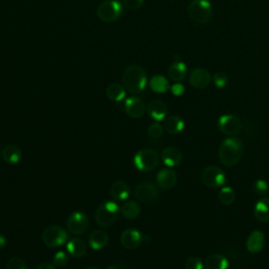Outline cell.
I'll return each mask as SVG.
<instances>
[{
    "instance_id": "74e56055",
    "label": "cell",
    "mask_w": 269,
    "mask_h": 269,
    "mask_svg": "<svg viewBox=\"0 0 269 269\" xmlns=\"http://www.w3.org/2000/svg\"><path fill=\"white\" fill-rule=\"evenodd\" d=\"M170 91L173 93V95L179 97V96H182L185 92V87L183 84H181L180 82H176L172 87H170Z\"/></svg>"
},
{
    "instance_id": "2e32d148",
    "label": "cell",
    "mask_w": 269,
    "mask_h": 269,
    "mask_svg": "<svg viewBox=\"0 0 269 269\" xmlns=\"http://www.w3.org/2000/svg\"><path fill=\"white\" fill-rule=\"evenodd\" d=\"M177 174L169 168H164L160 170L157 175V184L163 189L173 188L177 184Z\"/></svg>"
},
{
    "instance_id": "d6a6232c",
    "label": "cell",
    "mask_w": 269,
    "mask_h": 269,
    "mask_svg": "<svg viewBox=\"0 0 269 269\" xmlns=\"http://www.w3.org/2000/svg\"><path fill=\"white\" fill-rule=\"evenodd\" d=\"M7 269H28L26 262L19 257H13L7 264Z\"/></svg>"
},
{
    "instance_id": "8992f818",
    "label": "cell",
    "mask_w": 269,
    "mask_h": 269,
    "mask_svg": "<svg viewBox=\"0 0 269 269\" xmlns=\"http://www.w3.org/2000/svg\"><path fill=\"white\" fill-rule=\"evenodd\" d=\"M123 14V6L116 0H104L97 9V16L104 22H114Z\"/></svg>"
},
{
    "instance_id": "f35d334b",
    "label": "cell",
    "mask_w": 269,
    "mask_h": 269,
    "mask_svg": "<svg viewBox=\"0 0 269 269\" xmlns=\"http://www.w3.org/2000/svg\"><path fill=\"white\" fill-rule=\"evenodd\" d=\"M36 269H56V267H55V265L50 264V263H42Z\"/></svg>"
},
{
    "instance_id": "6da1fadb",
    "label": "cell",
    "mask_w": 269,
    "mask_h": 269,
    "mask_svg": "<svg viewBox=\"0 0 269 269\" xmlns=\"http://www.w3.org/2000/svg\"><path fill=\"white\" fill-rule=\"evenodd\" d=\"M123 86L131 94H139L144 91L148 83L146 71L142 66L134 64L124 69L122 75Z\"/></svg>"
},
{
    "instance_id": "f1b7e54d",
    "label": "cell",
    "mask_w": 269,
    "mask_h": 269,
    "mask_svg": "<svg viewBox=\"0 0 269 269\" xmlns=\"http://www.w3.org/2000/svg\"><path fill=\"white\" fill-rule=\"evenodd\" d=\"M120 211L125 219L134 220L139 217V214L141 212V208L136 201H128L127 203H124L122 205V207L120 208Z\"/></svg>"
},
{
    "instance_id": "4316f807",
    "label": "cell",
    "mask_w": 269,
    "mask_h": 269,
    "mask_svg": "<svg viewBox=\"0 0 269 269\" xmlns=\"http://www.w3.org/2000/svg\"><path fill=\"white\" fill-rule=\"evenodd\" d=\"M127 89L119 83H112L106 88V96L114 102H120L125 98Z\"/></svg>"
},
{
    "instance_id": "9c48e42d",
    "label": "cell",
    "mask_w": 269,
    "mask_h": 269,
    "mask_svg": "<svg viewBox=\"0 0 269 269\" xmlns=\"http://www.w3.org/2000/svg\"><path fill=\"white\" fill-rule=\"evenodd\" d=\"M66 226L70 234L82 235L87 230L89 226V221L84 212L75 211L68 217Z\"/></svg>"
},
{
    "instance_id": "83f0119b",
    "label": "cell",
    "mask_w": 269,
    "mask_h": 269,
    "mask_svg": "<svg viewBox=\"0 0 269 269\" xmlns=\"http://www.w3.org/2000/svg\"><path fill=\"white\" fill-rule=\"evenodd\" d=\"M150 87L157 94H164L170 88L167 79L162 75H156L150 81Z\"/></svg>"
},
{
    "instance_id": "d6986e66",
    "label": "cell",
    "mask_w": 269,
    "mask_h": 269,
    "mask_svg": "<svg viewBox=\"0 0 269 269\" xmlns=\"http://www.w3.org/2000/svg\"><path fill=\"white\" fill-rule=\"evenodd\" d=\"M131 190L127 182L118 180L114 182L111 186V195L114 200L125 201L130 197Z\"/></svg>"
},
{
    "instance_id": "277c9868",
    "label": "cell",
    "mask_w": 269,
    "mask_h": 269,
    "mask_svg": "<svg viewBox=\"0 0 269 269\" xmlns=\"http://www.w3.org/2000/svg\"><path fill=\"white\" fill-rule=\"evenodd\" d=\"M160 157L158 153L152 149H143L134 157V164L137 169L149 173L153 172L159 165Z\"/></svg>"
},
{
    "instance_id": "30bf717a",
    "label": "cell",
    "mask_w": 269,
    "mask_h": 269,
    "mask_svg": "<svg viewBox=\"0 0 269 269\" xmlns=\"http://www.w3.org/2000/svg\"><path fill=\"white\" fill-rule=\"evenodd\" d=\"M219 131L227 136H235L242 130V123L240 119L232 115H223L218 120Z\"/></svg>"
},
{
    "instance_id": "ba28073f",
    "label": "cell",
    "mask_w": 269,
    "mask_h": 269,
    "mask_svg": "<svg viewBox=\"0 0 269 269\" xmlns=\"http://www.w3.org/2000/svg\"><path fill=\"white\" fill-rule=\"evenodd\" d=\"M203 184L210 188H218L225 183L226 176L219 166H207L201 175Z\"/></svg>"
},
{
    "instance_id": "7a4b0ae2",
    "label": "cell",
    "mask_w": 269,
    "mask_h": 269,
    "mask_svg": "<svg viewBox=\"0 0 269 269\" xmlns=\"http://www.w3.org/2000/svg\"><path fill=\"white\" fill-rule=\"evenodd\" d=\"M244 145L239 138L230 137L225 139L219 149V159L221 163L227 167L236 165L243 154Z\"/></svg>"
},
{
    "instance_id": "484cf974",
    "label": "cell",
    "mask_w": 269,
    "mask_h": 269,
    "mask_svg": "<svg viewBox=\"0 0 269 269\" xmlns=\"http://www.w3.org/2000/svg\"><path fill=\"white\" fill-rule=\"evenodd\" d=\"M205 269H227L228 268V260L219 254H214L209 256L205 263H204Z\"/></svg>"
},
{
    "instance_id": "d590c367",
    "label": "cell",
    "mask_w": 269,
    "mask_h": 269,
    "mask_svg": "<svg viewBox=\"0 0 269 269\" xmlns=\"http://www.w3.org/2000/svg\"><path fill=\"white\" fill-rule=\"evenodd\" d=\"M254 190L256 193L263 195L268 191V183L265 180H262V179H260V180H257L254 183Z\"/></svg>"
},
{
    "instance_id": "1f68e13d",
    "label": "cell",
    "mask_w": 269,
    "mask_h": 269,
    "mask_svg": "<svg viewBox=\"0 0 269 269\" xmlns=\"http://www.w3.org/2000/svg\"><path fill=\"white\" fill-rule=\"evenodd\" d=\"M212 81H213V84L216 85V87L223 88L228 83V76L226 73H224V71H217V73L214 74L212 77Z\"/></svg>"
},
{
    "instance_id": "cb8c5ba5",
    "label": "cell",
    "mask_w": 269,
    "mask_h": 269,
    "mask_svg": "<svg viewBox=\"0 0 269 269\" xmlns=\"http://www.w3.org/2000/svg\"><path fill=\"white\" fill-rule=\"evenodd\" d=\"M254 214L257 220L261 222H268L269 221V198L264 197L261 198L254 209Z\"/></svg>"
},
{
    "instance_id": "ac0fdd59",
    "label": "cell",
    "mask_w": 269,
    "mask_h": 269,
    "mask_svg": "<svg viewBox=\"0 0 269 269\" xmlns=\"http://www.w3.org/2000/svg\"><path fill=\"white\" fill-rule=\"evenodd\" d=\"M148 113L155 121H162L167 115V107L161 100H153L148 105Z\"/></svg>"
},
{
    "instance_id": "e575fe53",
    "label": "cell",
    "mask_w": 269,
    "mask_h": 269,
    "mask_svg": "<svg viewBox=\"0 0 269 269\" xmlns=\"http://www.w3.org/2000/svg\"><path fill=\"white\" fill-rule=\"evenodd\" d=\"M204 264L202 261L197 258V257H191L186 260L185 262V269H203Z\"/></svg>"
},
{
    "instance_id": "9a60e30c",
    "label": "cell",
    "mask_w": 269,
    "mask_h": 269,
    "mask_svg": "<svg viewBox=\"0 0 269 269\" xmlns=\"http://www.w3.org/2000/svg\"><path fill=\"white\" fill-rule=\"evenodd\" d=\"M161 159H162L163 163L168 167H175L182 162L183 155L179 149L170 146L163 150L162 154H161Z\"/></svg>"
},
{
    "instance_id": "4fadbf2b",
    "label": "cell",
    "mask_w": 269,
    "mask_h": 269,
    "mask_svg": "<svg viewBox=\"0 0 269 269\" xmlns=\"http://www.w3.org/2000/svg\"><path fill=\"white\" fill-rule=\"evenodd\" d=\"M125 112L127 114L134 119H138L143 117V115L145 114V104L140 98L138 97H131L127 99L125 101Z\"/></svg>"
},
{
    "instance_id": "ffe728a7",
    "label": "cell",
    "mask_w": 269,
    "mask_h": 269,
    "mask_svg": "<svg viewBox=\"0 0 269 269\" xmlns=\"http://www.w3.org/2000/svg\"><path fill=\"white\" fill-rule=\"evenodd\" d=\"M88 243L94 250H101L109 244V235L103 230H95L89 235Z\"/></svg>"
},
{
    "instance_id": "8fae6325",
    "label": "cell",
    "mask_w": 269,
    "mask_h": 269,
    "mask_svg": "<svg viewBox=\"0 0 269 269\" xmlns=\"http://www.w3.org/2000/svg\"><path fill=\"white\" fill-rule=\"evenodd\" d=\"M159 195L158 188L151 182H142L137 185L135 189L136 199L142 203H152Z\"/></svg>"
},
{
    "instance_id": "836d02e7",
    "label": "cell",
    "mask_w": 269,
    "mask_h": 269,
    "mask_svg": "<svg viewBox=\"0 0 269 269\" xmlns=\"http://www.w3.org/2000/svg\"><path fill=\"white\" fill-rule=\"evenodd\" d=\"M67 262H68V257L64 252L56 253L55 256H54V259H53L54 265L57 266V267H63L67 264Z\"/></svg>"
},
{
    "instance_id": "603a6c76",
    "label": "cell",
    "mask_w": 269,
    "mask_h": 269,
    "mask_svg": "<svg viewBox=\"0 0 269 269\" xmlns=\"http://www.w3.org/2000/svg\"><path fill=\"white\" fill-rule=\"evenodd\" d=\"M185 128L184 121L179 116H170L164 121V130L172 135L180 134Z\"/></svg>"
},
{
    "instance_id": "b9f144b4",
    "label": "cell",
    "mask_w": 269,
    "mask_h": 269,
    "mask_svg": "<svg viewBox=\"0 0 269 269\" xmlns=\"http://www.w3.org/2000/svg\"><path fill=\"white\" fill-rule=\"evenodd\" d=\"M87 269H99V268H96V267H91V268H87Z\"/></svg>"
},
{
    "instance_id": "e0dca14e",
    "label": "cell",
    "mask_w": 269,
    "mask_h": 269,
    "mask_svg": "<svg viewBox=\"0 0 269 269\" xmlns=\"http://www.w3.org/2000/svg\"><path fill=\"white\" fill-rule=\"evenodd\" d=\"M265 242L264 234L260 230H255L249 235L246 241V248L250 254H258L263 249Z\"/></svg>"
},
{
    "instance_id": "3957f363",
    "label": "cell",
    "mask_w": 269,
    "mask_h": 269,
    "mask_svg": "<svg viewBox=\"0 0 269 269\" xmlns=\"http://www.w3.org/2000/svg\"><path fill=\"white\" fill-rule=\"evenodd\" d=\"M121 213L119 205L114 201L102 203L96 211V221L101 227H110L116 223Z\"/></svg>"
},
{
    "instance_id": "60d3db41",
    "label": "cell",
    "mask_w": 269,
    "mask_h": 269,
    "mask_svg": "<svg viewBox=\"0 0 269 269\" xmlns=\"http://www.w3.org/2000/svg\"><path fill=\"white\" fill-rule=\"evenodd\" d=\"M106 269H117V267L114 266V265H110V266L106 267Z\"/></svg>"
},
{
    "instance_id": "7c38bea8",
    "label": "cell",
    "mask_w": 269,
    "mask_h": 269,
    "mask_svg": "<svg viewBox=\"0 0 269 269\" xmlns=\"http://www.w3.org/2000/svg\"><path fill=\"white\" fill-rule=\"evenodd\" d=\"M142 235L140 231L135 228L125 229L120 237V242L122 246L127 249H136L142 243Z\"/></svg>"
},
{
    "instance_id": "f546056e",
    "label": "cell",
    "mask_w": 269,
    "mask_h": 269,
    "mask_svg": "<svg viewBox=\"0 0 269 269\" xmlns=\"http://www.w3.org/2000/svg\"><path fill=\"white\" fill-rule=\"evenodd\" d=\"M219 200L223 205H231L236 200V192L231 187H224L220 190Z\"/></svg>"
},
{
    "instance_id": "ab89813d",
    "label": "cell",
    "mask_w": 269,
    "mask_h": 269,
    "mask_svg": "<svg viewBox=\"0 0 269 269\" xmlns=\"http://www.w3.org/2000/svg\"><path fill=\"white\" fill-rule=\"evenodd\" d=\"M7 245V239L5 236L0 234V249H3Z\"/></svg>"
},
{
    "instance_id": "5bb4252c",
    "label": "cell",
    "mask_w": 269,
    "mask_h": 269,
    "mask_svg": "<svg viewBox=\"0 0 269 269\" xmlns=\"http://www.w3.org/2000/svg\"><path fill=\"white\" fill-rule=\"evenodd\" d=\"M211 81V77L208 71L204 68H195L191 71V74L189 76V83L191 86L198 88V89H203L206 88Z\"/></svg>"
},
{
    "instance_id": "7402d4cb",
    "label": "cell",
    "mask_w": 269,
    "mask_h": 269,
    "mask_svg": "<svg viewBox=\"0 0 269 269\" xmlns=\"http://www.w3.org/2000/svg\"><path fill=\"white\" fill-rule=\"evenodd\" d=\"M187 75V66L181 61H177L168 68V76L175 82H181Z\"/></svg>"
},
{
    "instance_id": "52a82bcc",
    "label": "cell",
    "mask_w": 269,
    "mask_h": 269,
    "mask_svg": "<svg viewBox=\"0 0 269 269\" xmlns=\"http://www.w3.org/2000/svg\"><path fill=\"white\" fill-rule=\"evenodd\" d=\"M68 239L67 232L58 225L47 226L42 234V241L44 245L50 248H55L63 245Z\"/></svg>"
},
{
    "instance_id": "8d00e7d4",
    "label": "cell",
    "mask_w": 269,
    "mask_h": 269,
    "mask_svg": "<svg viewBox=\"0 0 269 269\" xmlns=\"http://www.w3.org/2000/svg\"><path fill=\"white\" fill-rule=\"evenodd\" d=\"M143 3H144V0H123L124 7L133 11L140 9Z\"/></svg>"
},
{
    "instance_id": "4dcf8cb0",
    "label": "cell",
    "mask_w": 269,
    "mask_h": 269,
    "mask_svg": "<svg viewBox=\"0 0 269 269\" xmlns=\"http://www.w3.org/2000/svg\"><path fill=\"white\" fill-rule=\"evenodd\" d=\"M163 132H164V129L162 125H161L159 122H154L152 123L149 129H148V134L151 138L153 139H159L162 137L163 135Z\"/></svg>"
},
{
    "instance_id": "5b68a950",
    "label": "cell",
    "mask_w": 269,
    "mask_h": 269,
    "mask_svg": "<svg viewBox=\"0 0 269 269\" xmlns=\"http://www.w3.org/2000/svg\"><path fill=\"white\" fill-rule=\"evenodd\" d=\"M188 14L195 23H207L212 15V6L208 0H192L188 6Z\"/></svg>"
},
{
    "instance_id": "7bdbcfd3",
    "label": "cell",
    "mask_w": 269,
    "mask_h": 269,
    "mask_svg": "<svg viewBox=\"0 0 269 269\" xmlns=\"http://www.w3.org/2000/svg\"><path fill=\"white\" fill-rule=\"evenodd\" d=\"M116 2H119V3H121V0H116ZM122 2H123V0H122Z\"/></svg>"
},
{
    "instance_id": "44dd1931",
    "label": "cell",
    "mask_w": 269,
    "mask_h": 269,
    "mask_svg": "<svg viewBox=\"0 0 269 269\" xmlns=\"http://www.w3.org/2000/svg\"><path fill=\"white\" fill-rule=\"evenodd\" d=\"M2 157L8 164H17L22 158V152L17 145H7L2 152Z\"/></svg>"
},
{
    "instance_id": "d4e9b609",
    "label": "cell",
    "mask_w": 269,
    "mask_h": 269,
    "mask_svg": "<svg viewBox=\"0 0 269 269\" xmlns=\"http://www.w3.org/2000/svg\"><path fill=\"white\" fill-rule=\"evenodd\" d=\"M86 243L78 238H74L69 240L67 243V252L68 254L74 258H81L86 254Z\"/></svg>"
}]
</instances>
